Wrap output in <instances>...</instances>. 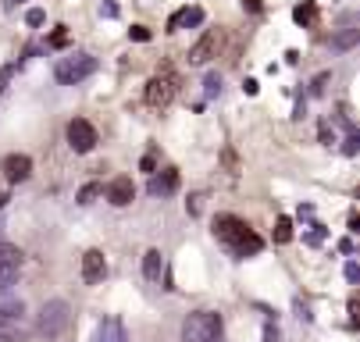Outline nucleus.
<instances>
[{
	"label": "nucleus",
	"instance_id": "7ed1b4c3",
	"mask_svg": "<svg viewBox=\"0 0 360 342\" xmlns=\"http://www.w3.org/2000/svg\"><path fill=\"white\" fill-rule=\"evenodd\" d=\"M68 324H72V307H68L65 300H46V303L39 307L36 331H39L43 338H58V335H65Z\"/></svg>",
	"mask_w": 360,
	"mask_h": 342
},
{
	"label": "nucleus",
	"instance_id": "1a4fd4ad",
	"mask_svg": "<svg viewBox=\"0 0 360 342\" xmlns=\"http://www.w3.org/2000/svg\"><path fill=\"white\" fill-rule=\"evenodd\" d=\"M218 43H221V32L218 29H207L196 43H193V51H189V65H203V61H211L214 51H218Z\"/></svg>",
	"mask_w": 360,
	"mask_h": 342
},
{
	"label": "nucleus",
	"instance_id": "e433bc0d",
	"mask_svg": "<svg viewBox=\"0 0 360 342\" xmlns=\"http://www.w3.org/2000/svg\"><path fill=\"white\" fill-rule=\"evenodd\" d=\"M243 8H246V11H253V15H257V11H261V0H243Z\"/></svg>",
	"mask_w": 360,
	"mask_h": 342
},
{
	"label": "nucleus",
	"instance_id": "393cba45",
	"mask_svg": "<svg viewBox=\"0 0 360 342\" xmlns=\"http://www.w3.org/2000/svg\"><path fill=\"white\" fill-rule=\"evenodd\" d=\"M25 22L36 29V25H43V22H46V15H43L39 8H29V11H25Z\"/></svg>",
	"mask_w": 360,
	"mask_h": 342
},
{
	"label": "nucleus",
	"instance_id": "b1692460",
	"mask_svg": "<svg viewBox=\"0 0 360 342\" xmlns=\"http://www.w3.org/2000/svg\"><path fill=\"white\" fill-rule=\"evenodd\" d=\"M50 46H68V29L65 25H58L54 32H50V39H46Z\"/></svg>",
	"mask_w": 360,
	"mask_h": 342
},
{
	"label": "nucleus",
	"instance_id": "f3484780",
	"mask_svg": "<svg viewBox=\"0 0 360 342\" xmlns=\"http://www.w3.org/2000/svg\"><path fill=\"white\" fill-rule=\"evenodd\" d=\"M18 264H0V292H8L15 282H18Z\"/></svg>",
	"mask_w": 360,
	"mask_h": 342
},
{
	"label": "nucleus",
	"instance_id": "c85d7f7f",
	"mask_svg": "<svg viewBox=\"0 0 360 342\" xmlns=\"http://www.w3.org/2000/svg\"><path fill=\"white\" fill-rule=\"evenodd\" d=\"M100 15H104V18H118V4H115V0H104V4H100Z\"/></svg>",
	"mask_w": 360,
	"mask_h": 342
},
{
	"label": "nucleus",
	"instance_id": "412c9836",
	"mask_svg": "<svg viewBox=\"0 0 360 342\" xmlns=\"http://www.w3.org/2000/svg\"><path fill=\"white\" fill-rule=\"evenodd\" d=\"M292 18H296V25H311L314 22V4H300L292 11Z\"/></svg>",
	"mask_w": 360,
	"mask_h": 342
},
{
	"label": "nucleus",
	"instance_id": "4468645a",
	"mask_svg": "<svg viewBox=\"0 0 360 342\" xmlns=\"http://www.w3.org/2000/svg\"><path fill=\"white\" fill-rule=\"evenodd\" d=\"M193 29V25H203V11L200 8H182V11H175L172 18H168V32H179V29Z\"/></svg>",
	"mask_w": 360,
	"mask_h": 342
},
{
	"label": "nucleus",
	"instance_id": "423d86ee",
	"mask_svg": "<svg viewBox=\"0 0 360 342\" xmlns=\"http://www.w3.org/2000/svg\"><path fill=\"white\" fill-rule=\"evenodd\" d=\"M146 107H153V111H165L172 100H175V75L172 72H161V75H153L150 82H146Z\"/></svg>",
	"mask_w": 360,
	"mask_h": 342
},
{
	"label": "nucleus",
	"instance_id": "4c0bfd02",
	"mask_svg": "<svg viewBox=\"0 0 360 342\" xmlns=\"http://www.w3.org/2000/svg\"><path fill=\"white\" fill-rule=\"evenodd\" d=\"M339 254H353V239H342L339 242Z\"/></svg>",
	"mask_w": 360,
	"mask_h": 342
},
{
	"label": "nucleus",
	"instance_id": "ddd939ff",
	"mask_svg": "<svg viewBox=\"0 0 360 342\" xmlns=\"http://www.w3.org/2000/svg\"><path fill=\"white\" fill-rule=\"evenodd\" d=\"M4 175H8L11 185H15V182H25V178L32 175V161H29L25 154H11V157L4 161Z\"/></svg>",
	"mask_w": 360,
	"mask_h": 342
},
{
	"label": "nucleus",
	"instance_id": "c756f323",
	"mask_svg": "<svg viewBox=\"0 0 360 342\" xmlns=\"http://www.w3.org/2000/svg\"><path fill=\"white\" fill-rule=\"evenodd\" d=\"M186 211H189V214H200V211H203V197H189V200H186Z\"/></svg>",
	"mask_w": 360,
	"mask_h": 342
},
{
	"label": "nucleus",
	"instance_id": "bb28decb",
	"mask_svg": "<svg viewBox=\"0 0 360 342\" xmlns=\"http://www.w3.org/2000/svg\"><path fill=\"white\" fill-rule=\"evenodd\" d=\"M18 72V65H8V68H0V93L8 89V82H11V75Z\"/></svg>",
	"mask_w": 360,
	"mask_h": 342
},
{
	"label": "nucleus",
	"instance_id": "a211bd4d",
	"mask_svg": "<svg viewBox=\"0 0 360 342\" xmlns=\"http://www.w3.org/2000/svg\"><path fill=\"white\" fill-rule=\"evenodd\" d=\"M0 264H18V268H22V250L0 239Z\"/></svg>",
	"mask_w": 360,
	"mask_h": 342
},
{
	"label": "nucleus",
	"instance_id": "2f4dec72",
	"mask_svg": "<svg viewBox=\"0 0 360 342\" xmlns=\"http://www.w3.org/2000/svg\"><path fill=\"white\" fill-rule=\"evenodd\" d=\"M360 278V268H356V261H349L346 264V282H356Z\"/></svg>",
	"mask_w": 360,
	"mask_h": 342
},
{
	"label": "nucleus",
	"instance_id": "20e7f679",
	"mask_svg": "<svg viewBox=\"0 0 360 342\" xmlns=\"http://www.w3.org/2000/svg\"><path fill=\"white\" fill-rule=\"evenodd\" d=\"M96 72V58L93 54H72V58H61L58 68H54V79L61 86H79L82 79H89Z\"/></svg>",
	"mask_w": 360,
	"mask_h": 342
},
{
	"label": "nucleus",
	"instance_id": "39448f33",
	"mask_svg": "<svg viewBox=\"0 0 360 342\" xmlns=\"http://www.w3.org/2000/svg\"><path fill=\"white\" fill-rule=\"evenodd\" d=\"M25 331H29V324H25V307H22V300L0 307V342H18Z\"/></svg>",
	"mask_w": 360,
	"mask_h": 342
},
{
	"label": "nucleus",
	"instance_id": "72a5a7b5",
	"mask_svg": "<svg viewBox=\"0 0 360 342\" xmlns=\"http://www.w3.org/2000/svg\"><path fill=\"white\" fill-rule=\"evenodd\" d=\"M139 168H143V171H150V175H153V168H158V161H153V154H146V157H143V161H139Z\"/></svg>",
	"mask_w": 360,
	"mask_h": 342
},
{
	"label": "nucleus",
	"instance_id": "2eb2a0df",
	"mask_svg": "<svg viewBox=\"0 0 360 342\" xmlns=\"http://www.w3.org/2000/svg\"><path fill=\"white\" fill-rule=\"evenodd\" d=\"M161 271H165V254L161 250H146L143 254V275H146V282H161Z\"/></svg>",
	"mask_w": 360,
	"mask_h": 342
},
{
	"label": "nucleus",
	"instance_id": "9d476101",
	"mask_svg": "<svg viewBox=\"0 0 360 342\" xmlns=\"http://www.w3.org/2000/svg\"><path fill=\"white\" fill-rule=\"evenodd\" d=\"M89 342H129L122 317H104V321L96 324V331H93V338H89Z\"/></svg>",
	"mask_w": 360,
	"mask_h": 342
},
{
	"label": "nucleus",
	"instance_id": "f257e3e1",
	"mask_svg": "<svg viewBox=\"0 0 360 342\" xmlns=\"http://www.w3.org/2000/svg\"><path fill=\"white\" fill-rule=\"evenodd\" d=\"M211 232H214V239L221 242V246H229V254H232V257H239V261L264 250V239L257 235L243 218H236V214H218Z\"/></svg>",
	"mask_w": 360,
	"mask_h": 342
},
{
	"label": "nucleus",
	"instance_id": "9b49d317",
	"mask_svg": "<svg viewBox=\"0 0 360 342\" xmlns=\"http://www.w3.org/2000/svg\"><path fill=\"white\" fill-rule=\"evenodd\" d=\"M108 200L115 204V207H129L132 200H136V185H132V178H115L111 185H108Z\"/></svg>",
	"mask_w": 360,
	"mask_h": 342
},
{
	"label": "nucleus",
	"instance_id": "dca6fc26",
	"mask_svg": "<svg viewBox=\"0 0 360 342\" xmlns=\"http://www.w3.org/2000/svg\"><path fill=\"white\" fill-rule=\"evenodd\" d=\"M356 39H360V29L346 25L342 32H335V36H332V51H349V46H356Z\"/></svg>",
	"mask_w": 360,
	"mask_h": 342
},
{
	"label": "nucleus",
	"instance_id": "cd10ccee",
	"mask_svg": "<svg viewBox=\"0 0 360 342\" xmlns=\"http://www.w3.org/2000/svg\"><path fill=\"white\" fill-rule=\"evenodd\" d=\"M129 36H132L136 43H146V39H150V29H146V25H132V29H129Z\"/></svg>",
	"mask_w": 360,
	"mask_h": 342
},
{
	"label": "nucleus",
	"instance_id": "5701e85b",
	"mask_svg": "<svg viewBox=\"0 0 360 342\" xmlns=\"http://www.w3.org/2000/svg\"><path fill=\"white\" fill-rule=\"evenodd\" d=\"M356 150H360V136H356V132H349V136L342 139V154H346V157H353Z\"/></svg>",
	"mask_w": 360,
	"mask_h": 342
},
{
	"label": "nucleus",
	"instance_id": "c9c22d12",
	"mask_svg": "<svg viewBox=\"0 0 360 342\" xmlns=\"http://www.w3.org/2000/svg\"><path fill=\"white\" fill-rule=\"evenodd\" d=\"M321 143H332V125L321 121Z\"/></svg>",
	"mask_w": 360,
	"mask_h": 342
},
{
	"label": "nucleus",
	"instance_id": "473e14b6",
	"mask_svg": "<svg viewBox=\"0 0 360 342\" xmlns=\"http://www.w3.org/2000/svg\"><path fill=\"white\" fill-rule=\"evenodd\" d=\"M264 342H278V328H275L271 321L264 324Z\"/></svg>",
	"mask_w": 360,
	"mask_h": 342
},
{
	"label": "nucleus",
	"instance_id": "7c9ffc66",
	"mask_svg": "<svg viewBox=\"0 0 360 342\" xmlns=\"http://www.w3.org/2000/svg\"><path fill=\"white\" fill-rule=\"evenodd\" d=\"M325 239V225H314V232L307 235V242H311V246H318V242Z\"/></svg>",
	"mask_w": 360,
	"mask_h": 342
},
{
	"label": "nucleus",
	"instance_id": "a878e982",
	"mask_svg": "<svg viewBox=\"0 0 360 342\" xmlns=\"http://www.w3.org/2000/svg\"><path fill=\"white\" fill-rule=\"evenodd\" d=\"M328 79H332V75H328V72H321V75L311 82V93H314V96H321V93H325V86H328Z\"/></svg>",
	"mask_w": 360,
	"mask_h": 342
},
{
	"label": "nucleus",
	"instance_id": "aec40b11",
	"mask_svg": "<svg viewBox=\"0 0 360 342\" xmlns=\"http://www.w3.org/2000/svg\"><path fill=\"white\" fill-rule=\"evenodd\" d=\"M292 239V221L282 214L278 221H275V242H278V246H285V242Z\"/></svg>",
	"mask_w": 360,
	"mask_h": 342
},
{
	"label": "nucleus",
	"instance_id": "58836bf2",
	"mask_svg": "<svg viewBox=\"0 0 360 342\" xmlns=\"http://www.w3.org/2000/svg\"><path fill=\"white\" fill-rule=\"evenodd\" d=\"M15 4H25V0H15Z\"/></svg>",
	"mask_w": 360,
	"mask_h": 342
},
{
	"label": "nucleus",
	"instance_id": "6e6552de",
	"mask_svg": "<svg viewBox=\"0 0 360 342\" xmlns=\"http://www.w3.org/2000/svg\"><path fill=\"white\" fill-rule=\"evenodd\" d=\"M108 278V261H104V254L100 250H86L82 254V282L86 285H100Z\"/></svg>",
	"mask_w": 360,
	"mask_h": 342
},
{
	"label": "nucleus",
	"instance_id": "0eeeda50",
	"mask_svg": "<svg viewBox=\"0 0 360 342\" xmlns=\"http://www.w3.org/2000/svg\"><path fill=\"white\" fill-rule=\"evenodd\" d=\"M68 143H72L75 154H89L93 146H96V129L86 118H72L68 121Z\"/></svg>",
	"mask_w": 360,
	"mask_h": 342
},
{
	"label": "nucleus",
	"instance_id": "f8f14e48",
	"mask_svg": "<svg viewBox=\"0 0 360 342\" xmlns=\"http://www.w3.org/2000/svg\"><path fill=\"white\" fill-rule=\"evenodd\" d=\"M175 189H179V171L175 168H165L161 175L153 171V178H150V192H153V197H172Z\"/></svg>",
	"mask_w": 360,
	"mask_h": 342
},
{
	"label": "nucleus",
	"instance_id": "4be33fe9",
	"mask_svg": "<svg viewBox=\"0 0 360 342\" xmlns=\"http://www.w3.org/2000/svg\"><path fill=\"white\" fill-rule=\"evenodd\" d=\"M203 93H207V96H218L221 93V75L218 72H211L207 79H203Z\"/></svg>",
	"mask_w": 360,
	"mask_h": 342
},
{
	"label": "nucleus",
	"instance_id": "6ab92c4d",
	"mask_svg": "<svg viewBox=\"0 0 360 342\" xmlns=\"http://www.w3.org/2000/svg\"><path fill=\"white\" fill-rule=\"evenodd\" d=\"M100 192H104V185H100V182H89V185H82V189H79V197H75V200H79L82 207H89V204L100 197Z\"/></svg>",
	"mask_w": 360,
	"mask_h": 342
},
{
	"label": "nucleus",
	"instance_id": "f03ea898",
	"mask_svg": "<svg viewBox=\"0 0 360 342\" xmlns=\"http://www.w3.org/2000/svg\"><path fill=\"white\" fill-rule=\"evenodd\" d=\"M225 321L214 310H193L182 321V342H221Z\"/></svg>",
	"mask_w": 360,
	"mask_h": 342
},
{
	"label": "nucleus",
	"instance_id": "f704fd0d",
	"mask_svg": "<svg viewBox=\"0 0 360 342\" xmlns=\"http://www.w3.org/2000/svg\"><path fill=\"white\" fill-rule=\"evenodd\" d=\"M243 89H246L250 96H257V89H261V86H257V79H246V82H243Z\"/></svg>",
	"mask_w": 360,
	"mask_h": 342
}]
</instances>
